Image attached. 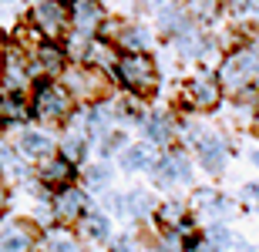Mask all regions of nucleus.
<instances>
[{"instance_id":"nucleus-1","label":"nucleus","mask_w":259,"mask_h":252,"mask_svg":"<svg viewBox=\"0 0 259 252\" xmlns=\"http://www.w3.org/2000/svg\"><path fill=\"white\" fill-rule=\"evenodd\" d=\"M222 87H229L239 94L242 87H249L259 81V51L256 47H232L226 58L219 61V71H215Z\"/></svg>"},{"instance_id":"nucleus-2","label":"nucleus","mask_w":259,"mask_h":252,"mask_svg":"<svg viewBox=\"0 0 259 252\" xmlns=\"http://www.w3.org/2000/svg\"><path fill=\"white\" fill-rule=\"evenodd\" d=\"M118 81L132 91V94H152L158 87V64L152 61L148 51H138V54H121L115 64Z\"/></svg>"},{"instance_id":"nucleus-3","label":"nucleus","mask_w":259,"mask_h":252,"mask_svg":"<svg viewBox=\"0 0 259 252\" xmlns=\"http://www.w3.org/2000/svg\"><path fill=\"white\" fill-rule=\"evenodd\" d=\"M34 115L44 118V121H64L74 108V94L67 91V84H54V81H44V84L34 87Z\"/></svg>"},{"instance_id":"nucleus-4","label":"nucleus","mask_w":259,"mask_h":252,"mask_svg":"<svg viewBox=\"0 0 259 252\" xmlns=\"http://www.w3.org/2000/svg\"><path fill=\"white\" fill-rule=\"evenodd\" d=\"M30 24L51 40L64 37L67 30H71V7H67V0H34Z\"/></svg>"},{"instance_id":"nucleus-5","label":"nucleus","mask_w":259,"mask_h":252,"mask_svg":"<svg viewBox=\"0 0 259 252\" xmlns=\"http://www.w3.org/2000/svg\"><path fill=\"white\" fill-rule=\"evenodd\" d=\"M71 7V30L81 37H95L98 30L108 24V7L105 0H67Z\"/></svg>"},{"instance_id":"nucleus-6","label":"nucleus","mask_w":259,"mask_h":252,"mask_svg":"<svg viewBox=\"0 0 259 252\" xmlns=\"http://www.w3.org/2000/svg\"><path fill=\"white\" fill-rule=\"evenodd\" d=\"M34 64L27 61V54H24V47H4V54H0V84L7 87V91H24V87L30 84V78H34Z\"/></svg>"},{"instance_id":"nucleus-7","label":"nucleus","mask_w":259,"mask_h":252,"mask_svg":"<svg viewBox=\"0 0 259 252\" xmlns=\"http://www.w3.org/2000/svg\"><path fill=\"white\" fill-rule=\"evenodd\" d=\"M67 61H71V54H67V47H61V44H54L51 37H44L34 47V71L37 74H48V78H58V74H64L67 71Z\"/></svg>"},{"instance_id":"nucleus-8","label":"nucleus","mask_w":259,"mask_h":252,"mask_svg":"<svg viewBox=\"0 0 259 252\" xmlns=\"http://www.w3.org/2000/svg\"><path fill=\"white\" fill-rule=\"evenodd\" d=\"M64 84H67V91H71L74 97H98L105 78H101L98 68L81 64V68H74V71H64Z\"/></svg>"},{"instance_id":"nucleus-9","label":"nucleus","mask_w":259,"mask_h":252,"mask_svg":"<svg viewBox=\"0 0 259 252\" xmlns=\"http://www.w3.org/2000/svg\"><path fill=\"white\" fill-rule=\"evenodd\" d=\"M155 44V30L142 20H132V24H121V30L115 34V47H121L125 54H138V51H152Z\"/></svg>"},{"instance_id":"nucleus-10","label":"nucleus","mask_w":259,"mask_h":252,"mask_svg":"<svg viewBox=\"0 0 259 252\" xmlns=\"http://www.w3.org/2000/svg\"><path fill=\"white\" fill-rule=\"evenodd\" d=\"M20 155H30V158H44L54 152V138L48 135V131H37V128H30V131H24L20 135Z\"/></svg>"},{"instance_id":"nucleus-11","label":"nucleus","mask_w":259,"mask_h":252,"mask_svg":"<svg viewBox=\"0 0 259 252\" xmlns=\"http://www.w3.org/2000/svg\"><path fill=\"white\" fill-rule=\"evenodd\" d=\"M219 78L215 74H199V78H192V84H189V94L195 97V105H215L219 101Z\"/></svg>"},{"instance_id":"nucleus-12","label":"nucleus","mask_w":259,"mask_h":252,"mask_svg":"<svg viewBox=\"0 0 259 252\" xmlns=\"http://www.w3.org/2000/svg\"><path fill=\"white\" fill-rule=\"evenodd\" d=\"M199 155H202L209 172H222V165H226V145H222L219 138H202Z\"/></svg>"},{"instance_id":"nucleus-13","label":"nucleus","mask_w":259,"mask_h":252,"mask_svg":"<svg viewBox=\"0 0 259 252\" xmlns=\"http://www.w3.org/2000/svg\"><path fill=\"white\" fill-rule=\"evenodd\" d=\"M121 165H125L128 172L148 168L152 165V152H148V145H128L125 152H121Z\"/></svg>"},{"instance_id":"nucleus-14","label":"nucleus","mask_w":259,"mask_h":252,"mask_svg":"<svg viewBox=\"0 0 259 252\" xmlns=\"http://www.w3.org/2000/svg\"><path fill=\"white\" fill-rule=\"evenodd\" d=\"M145 135H148V141H155V145H165V141L172 138V125H168L162 115H152V118H145Z\"/></svg>"},{"instance_id":"nucleus-15","label":"nucleus","mask_w":259,"mask_h":252,"mask_svg":"<svg viewBox=\"0 0 259 252\" xmlns=\"http://www.w3.org/2000/svg\"><path fill=\"white\" fill-rule=\"evenodd\" d=\"M81 205H84L81 192H64V195L58 198V215H61V219H71V215L81 212Z\"/></svg>"},{"instance_id":"nucleus-16","label":"nucleus","mask_w":259,"mask_h":252,"mask_svg":"<svg viewBox=\"0 0 259 252\" xmlns=\"http://www.w3.org/2000/svg\"><path fill=\"white\" fill-rule=\"evenodd\" d=\"M27 245H30L27 232H10L0 239V252H27Z\"/></svg>"},{"instance_id":"nucleus-17","label":"nucleus","mask_w":259,"mask_h":252,"mask_svg":"<svg viewBox=\"0 0 259 252\" xmlns=\"http://www.w3.org/2000/svg\"><path fill=\"white\" fill-rule=\"evenodd\" d=\"M61 148H64L67 158H81V155H84V135H81L77 128H74V131H67V138H64V145H61Z\"/></svg>"},{"instance_id":"nucleus-18","label":"nucleus","mask_w":259,"mask_h":252,"mask_svg":"<svg viewBox=\"0 0 259 252\" xmlns=\"http://www.w3.org/2000/svg\"><path fill=\"white\" fill-rule=\"evenodd\" d=\"M44 178H48V182H64L67 178V162H51V165L44 168Z\"/></svg>"},{"instance_id":"nucleus-19","label":"nucleus","mask_w":259,"mask_h":252,"mask_svg":"<svg viewBox=\"0 0 259 252\" xmlns=\"http://www.w3.org/2000/svg\"><path fill=\"white\" fill-rule=\"evenodd\" d=\"M84 232L91 235V239H105L108 222H105V219H88V222H84Z\"/></svg>"},{"instance_id":"nucleus-20","label":"nucleus","mask_w":259,"mask_h":252,"mask_svg":"<svg viewBox=\"0 0 259 252\" xmlns=\"http://www.w3.org/2000/svg\"><path fill=\"white\" fill-rule=\"evenodd\" d=\"M108 178H111V175H108L105 165H98V168H91V172H88V185H91V188H101Z\"/></svg>"},{"instance_id":"nucleus-21","label":"nucleus","mask_w":259,"mask_h":252,"mask_svg":"<svg viewBox=\"0 0 259 252\" xmlns=\"http://www.w3.org/2000/svg\"><path fill=\"white\" fill-rule=\"evenodd\" d=\"M51 252H77V245L67 239V235H54L51 239Z\"/></svg>"},{"instance_id":"nucleus-22","label":"nucleus","mask_w":259,"mask_h":252,"mask_svg":"<svg viewBox=\"0 0 259 252\" xmlns=\"http://www.w3.org/2000/svg\"><path fill=\"white\" fill-rule=\"evenodd\" d=\"M165 219H168V222H175V219H179V215H182V205H179V202H172V205H168V209H165Z\"/></svg>"},{"instance_id":"nucleus-23","label":"nucleus","mask_w":259,"mask_h":252,"mask_svg":"<svg viewBox=\"0 0 259 252\" xmlns=\"http://www.w3.org/2000/svg\"><path fill=\"white\" fill-rule=\"evenodd\" d=\"M212 242L226 245V242H229V232H226V229H222V225H219V229H212Z\"/></svg>"},{"instance_id":"nucleus-24","label":"nucleus","mask_w":259,"mask_h":252,"mask_svg":"<svg viewBox=\"0 0 259 252\" xmlns=\"http://www.w3.org/2000/svg\"><path fill=\"white\" fill-rule=\"evenodd\" d=\"M236 252H252V245L249 242H236Z\"/></svg>"},{"instance_id":"nucleus-25","label":"nucleus","mask_w":259,"mask_h":252,"mask_svg":"<svg viewBox=\"0 0 259 252\" xmlns=\"http://www.w3.org/2000/svg\"><path fill=\"white\" fill-rule=\"evenodd\" d=\"M0 205H4V188H0Z\"/></svg>"}]
</instances>
